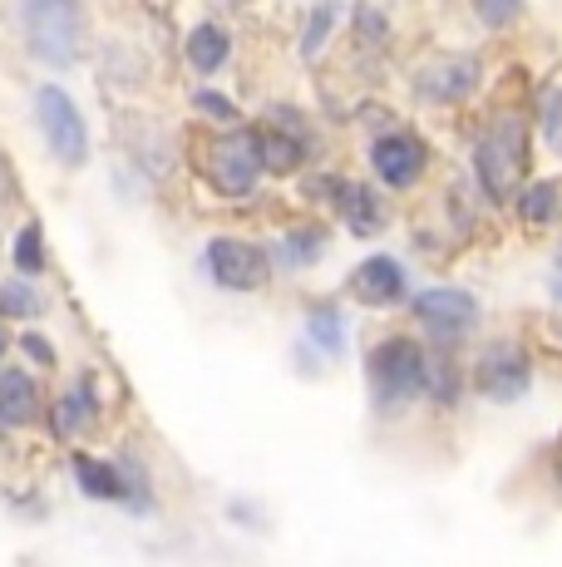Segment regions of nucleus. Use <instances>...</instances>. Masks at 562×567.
Returning a JSON list of instances; mask_svg holds the SVG:
<instances>
[{"label": "nucleus", "mask_w": 562, "mask_h": 567, "mask_svg": "<svg viewBox=\"0 0 562 567\" xmlns=\"http://www.w3.org/2000/svg\"><path fill=\"white\" fill-rule=\"evenodd\" d=\"M371 385L381 405H405L415 395H429V355L409 336H391L371 351Z\"/></svg>", "instance_id": "nucleus-1"}, {"label": "nucleus", "mask_w": 562, "mask_h": 567, "mask_svg": "<svg viewBox=\"0 0 562 567\" xmlns=\"http://www.w3.org/2000/svg\"><path fill=\"white\" fill-rule=\"evenodd\" d=\"M523 163H528V134H523V124H518L513 114L493 118V128L479 138V148H473V173H479L483 193H489L493 203L513 198Z\"/></svg>", "instance_id": "nucleus-2"}, {"label": "nucleus", "mask_w": 562, "mask_h": 567, "mask_svg": "<svg viewBox=\"0 0 562 567\" xmlns=\"http://www.w3.org/2000/svg\"><path fill=\"white\" fill-rule=\"evenodd\" d=\"M25 20V35H30V50L50 64H70L80 60V40H84V16L64 0H35V6L20 10Z\"/></svg>", "instance_id": "nucleus-3"}, {"label": "nucleus", "mask_w": 562, "mask_h": 567, "mask_svg": "<svg viewBox=\"0 0 562 567\" xmlns=\"http://www.w3.org/2000/svg\"><path fill=\"white\" fill-rule=\"evenodd\" d=\"M35 118H40V134H45L50 154L60 163H74L80 168L90 158V128L80 118V104L60 90V84H40L35 90Z\"/></svg>", "instance_id": "nucleus-4"}, {"label": "nucleus", "mask_w": 562, "mask_h": 567, "mask_svg": "<svg viewBox=\"0 0 562 567\" xmlns=\"http://www.w3.org/2000/svg\"><path fill=\"white\" fill-rule=\"evenodd\" d=\"M202 261H208L212 281L227 291H257V287H267V277H272L267 252L257 243H242V237H212Z\"/></svg>", "instance_id": "nucleus-5"}, {"label": "nucleus", "mask_w": 562, "mask_h": 567, "mask_svg": "<svg viewBox=\"0 0 562 567\" xmlns=\"http://www.w3.org/2000/svg\"><path fill=\"white\" fill-rule=\"evenodd\" d=\"M415 316L429 336L459 341V336H469L473 326H479V301H473L464 287H429L415 297Z\"/></svg>", "instance_id": "nucleus-6"}, {"label": "nucleus", "mask_w": 562, "mask_h": 567, "mask_svg": "<svg viewBox=\"0 0 562 567\" xmlns=\"http://www.w3.org/2000/svg\"><path fill=\"white\" fill-rule=\"evenodd\" d=\"M479 80H483V70H479L473 54H449V60H435V64L419 70L415 90H419V100L459 104V100H469V94L479 90Z\"/></svg>", "instance_id": "nucleus-7"}, {"label": "nucleus", "mask_w": 562, "mask_h": 567, "mask_svg": "<svg viewBox=\"0 0 562 567\" xmlns=\"http://www.w3.org/2000/svg\"><path fill=\"white\" fill-rule=\"evenodd\" d=\"M425 144H419L415 134H381L371 144V168L375 178L385 183V188H409V183H419V173H425Z\"/></svg>", "instance_id": "nucleus-8"}, {"label": "nucleus", "mask_w": 562, "mask_h": 567, "mask_svg": "<svg viewBox=\"0 0 562 567\" xmlns=\"http://www.w3.org/2000/svg\"><path fill=\"white\" fill-rule=\"evenodd\" d=\"M473 380H479V395L508 405V400H518L528 390L533 370H528V355L518 351V346H489V351L479 355V375Z\"/></svg>", "instance_id": "nucleus-9"}, {"label": "nucleus", "mask_w": 562, "mask_h": 567, "mask_svg": "<svg viewBox=\"0 0 562 567\" xmlns=\"http://www.w3.org/2000/svg\"><path fill=\"white\" fill-rule=\"evenodd\" d=\"M257 173H262V158H257V138L252 134H227L218 148H212V178H218L222 193L242 198L252 193Z\"/></svg>", "instance_id": "nucleus-10"}, {"label": "nucleus", "mask_w": 562, "mask_h": 567, "mask_svg": "<svg viewBox=\"0 0 562 567\" xmlns=\"http://www.w3.org/2000/svg\"><path fill=\"white\" fill-rule=\"evenodd\" d=\"M405 287H409L405 267H399L395 257H385V252L365 257L361 267L351 271V297L365 301V307H395V301L405 297Z\"/></svg>", "instance_id": "nucleus-11"}, {"label": "nucleus", "mask_w": 562, "mask_h": 567, "mask_svg": "<svg viewBox=\"0 0 562 567\" xmlns=\"http://www.w3.org/2000/svg\"><path fill=\"white\" fill-rule=\"evenodd\" d=\"M336 213L345 217V227H351L355 237L381 233V223H385V203L375 198L365 183H336Z\"/></svg>", "instance_id": "nucleus-12"}, {"label": "nucleus", "mask_w": 562, "mask_h": 567, "mask_svg": "<svg viewBox=\"0 0 562 567\" xmlns=\"http://www.w3.org/2000/svg\"><path fill=\"white\" fill-rule=\"evenodd\" d=\"M40 390H35V380L25 375V370H0V424H30L35 420V410H40Z\"/></svg>", "instance_id": "nucleus-13"}, {"label": "nucleus", "mask_w": 562, "mask_h": 567, "mask_svg": "<svg viewBox=\"0 0 562 567\" xmlns=\"http://www.w3.org/2000/svg\"><path fill=\"white\" fill-rule=\"evenodd\" d=\"M227 50H232V40H227L222 25H198V30H188V60H192V70H202V74L222 70V64H227Z\"/></svg>", "instance_id": "nucleus-14"}, {"label": "nucleus", "mask_w": 562, "mask_h": 567, "mask_svg": "<svg viewBox=\"0 0 562 567\" xmlns=\"http://www.w3.org/2000/svg\"><path fill=\"white\" fill-rule=\"evenodd\" d=\"M257 138V158H262V168H277V173H291L301 163V134H281V128H262V134H252Z\"/></svg>", "instance_id": "nucleus-15"}, {"label": "nucleus", "mask_w": 562, "mask_h": 567, "mask_svg": "<svg viewBox=\"0 0 562 567\" xmlns=\"http://www.w3.org/2000/svg\"><path fill=\"white\" fill-rule=\"evenodd\" d=\"M74 468H80V488L90 498H128V484H124V474H118L114 464H100V460H74Z\"/></svg>", "instance_id": "nucleus-16"}, {"label": "nucleus", "mask_w": 562, "mask_h": 567, "mask_svg": "<svg viewBox=\"0 0 562 567\" xmlns=\"http://www.w3.org/2000/svg\"><path fill=\"white\" fill-rule=\"evenodd\" d=\"M558 183H528L523 193H518V217H523L528 227H548L558 217Z\"/></svg>", "instance_id": "nucleus-17"}, {"label": "nucleus", "mask_w": 562, "mask_h": 567, "mask_svg": "<svg viewBox=\"0 0 562 567\" xmlns=\"http://www.w3.org/2000/svg\"><path fill=\"white\" fill-rule=\"evenodd\" d=\"M94 414V395L90 390H70V395H60V405H55V434L60 440H70V434H80V424Z\"/></svg>", "instance_id": "nucleus-18"}, {"label": "nucleus", "mask_w": 562, "mask_h": 567, "mask_svg": "<svg viewBox=\"0 0 562 567\" xmlns=\"http://www.w3.org/2000/svg\"><path fill=\"white\" fill-rule=\"evenodd\" d=\"M306 331L321 341V351L336 355L341 346H345V316H341V311H331V307H316V311L306 316Z\"/></svg>", "instance_id": "nucleus-19"}, {"label": "nucleus", "mask_w": 562, "mask_h": 567, "mask_svg": "<svg viewBox=\"0 0 562 567\" xmlns=\"http://www.w3.org/2000/svg\"><path fill=\"white\" fill-rule=\"evenodd\" d=\"M336 20H341L336 6H316L306 16V30H301V54H306V60H316V54H321V45H326V35H331V25H336Z\"/></svg>", "instance_id": "nucleus-20"}, {"label": "nucleus", "mask_w": 562, "mask_h": 567, "mask_svg": "<svg viewBox=\"0 0 562 567\" xmlns=\"http://www.w3.org/2000/svg\"><path fill=\"white\" fill-rule=\"evenodd\" d=\"M351 16H355V30H361V45L381 50L385 35H391V16H385L381 6H355Z\"/></svg>", "instance_id": "nucleus-21"}, {"label": "nucleus", "mask_w": 562, "mask_h": 567, "mask_svg": "<svg viewBox=\"0 0 562 567\" xmlns=\"http://www.w3.org/2000/svg\"><path fill=\"white\" fill-rule=\"evenodd\" d=\"M321 252H326V233H321V227H291L287 233V257L296 261H316Z\"/></svg>", "instance_id": "nucleus-22"}, {"label": "nucleus", "mask_w": 562, "mask_h": 567, "mask_svg": "<svg viewBox=\"0 0 562 567\" xmlns=\"http://www.w3.org/2000/svg\"><path fill=\"white\" fill-rule=\"evenodd\" d=\"M0 316H40V297L30 291V281H6L0 287Z\"/></svg>", "instance_id": "nucleus-23"}, {"label": "nucleus", "mask_w": 562, "mask_h": 567, "mask_svg": "<svg viewBox=\"0 0 562 567\" xmlns=\"http://www.w3.org/2000/svg\"><path fill=\"white\" fill-rule=\"evenodd\" d=\"M15 267L25 271V277H35V271L45 267V243H40V227L35 223L15 237Z\"/></svg>", "instance_id": "nucleus-24"}, {"label": "nucleus", "mask_w": 562, "mask_h": 567, "mask_svg": "<svg viewBox=\"0 0 562 567\" xmlns=\"http://www.w3.org/2000/svg\"><path fill=\"white\" fill-rule=\"evenodd\" d=\"M543 138L548 144H562V90L553 84V90H543Z\"/></svg>", "instance_id": "nucleus-25"}, {"label": "nucleus", "mask_w": 562, "mask_h": 567, "mask_svg": "<svg viewBox=\"0 0 562 567\" xmlns=\"http://www.w3.org/2000/svg\"><path fill=\"white\" fill-rule=\"evenodd\" d=\"M429 395H435L439 405L459 400V375H454V365H429Z\"/></svg>", "instance_id": "nucleus-26"}, {"label": "nucleus", "mask_w": 562, "mask_h": 567, "mask_svg": "<svg viewBox=\"0 0 562 567\" xmlns=\"http://www.w3.org/2000/svg\"><path fill=\"white\" fill-rule=\"evenodd\" d=\"M192 104L208 109V114H212V118H222V124H237V118H242L232 100H222V94H212V90H198V94H192Z\"/></svg>", "instance_id": "nucleus-27"}, {"label": "nucleus", "mask_w": 562, "mask_h": 567, "mask_svg": "<svg viewBox=\"0 0 562 567\" xmlns=\"http://www.w3.org/2000/svg\"><path fill=\"white\" fill-rule=\"evenodd\" d=\"M25 351H30V355H35V361H40V365H50V361H55V346H50V341H45V336H30V331H25Z\"/></svg>", "instance_id": "nucleus-28"}, {"label": "nucleus", "mask_w": 562, "mask_h": 567, "mask_svg": "<svg viewBox=\"0 0 562 567\" xmlns=\"http://www.w3.org/2000/svg\"><path fill=\"white\" fill-rule=\"evenodd\" d=\"M513 16H518V6H479V20H489V25H508Z\"/></svg>", "instance_id": "nucleus-29"}, {"label": "nucleus", "mask_w": 562, "mask_h": 567, "mask_svg": "<svg viewBox=\"0 0 562 567\" xmlns=\"http://www.w3.org/2000/svg\"><path fill=\"white\" fill-rule=\"evenodd\" d=\"M553 297L562 301V247H558V257H553Z\"/></svg>", "instance_id": "nucleus-30"}, {"label": "nucleus", "mask_w": 562, "mask_h": 567, "mask_svg": "<svg viewBox=\"0 0 562 567\" xmlns=\"http://www.w3.org/2000/svg\"><path fill=\"white\" fill-rule=\"evenodd\" d=\"M0 351H6V331H0Z\"/></svg>", "instance_id": "nucleus-31"}, {"label": "nucleus", "mask_w": 562, "mask_h": 567, "mask_svg": "<svg viewBox=\"0 0 562 567\" xmlns=\"http://www.w3.org/2000/svg\"><path fill=\"white\" fill-rule=\"evenodd\" d=\"M0 188H6V178H0Z\"/></svg>", "instance_id": "nucleus-32"}]
</instances>
